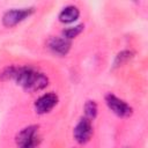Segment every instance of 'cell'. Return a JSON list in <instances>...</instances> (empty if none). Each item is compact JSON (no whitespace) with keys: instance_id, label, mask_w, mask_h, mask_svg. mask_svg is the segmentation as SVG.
Masks as SVG:
<instances>
[{"instance_id":"obj_1","label":"cell","mask_w":148,"mask_h":148,"mask_svg":"<svg viewBox=\"0 0 148 148\" xmlns=\"http://www.w3.org/2000/svg\"><path fill=\"white\" fill-rule=\"evenodd\" d=\"M15 82L28 91H38L49 84V79L43 73L32 67H16L14 79Z\"/></svg>"},{"instance_id":"obj_5","label":"cell","mask_w":148,"mask_h":148,"mask_svg":"<svg viewBox=\"0 0 148 148\" xmlns=\"http://www.w3.org/2000/svg\"><path fill=\"white\" fill-rule=\"evenodd\" d=\"M92 135V125H91V120H89L88 118H82L80 119V121L76 124L75 128H74V138L75 140L83 145L86 142H88L90 140Z\"/></svg>"},{"instance_id":"obj_3","label":"cell","mask_w":148,"mask_h":148,"mask_svg":"<svg viewBox=\"0 0 148 148\" xmlns=\"http://www.w3.org/2000/svg\"><path fill=\"white\" fill-rule=\"evenodd\" d=\"M105 103H106L108 108L118 117L126 118L132 114V108L126 102L118 98L113 94H109L105 96Z\"/></svg>"},{"instance_id":"obj_2","label":"cell","mask_w":148,"mask_h":148,"mask_svg":"<svg viewBox=\"0 0 148 148\" xmlns=\"http://www.w3.org/2000/svg\"><path fill=\"white\" fill-rule=\"evenodd\" d=\"M15 141L18 148H37V146L39 145L38 126L30 125L21 130L17 133Z\"/></svg>"},{"instance_id":"obj_6","label":"cell","mask_w":148,"mask_h":148,"mask_svg":"<svg viewBox=\"0 0 148 148\" xmlns=\"http://www.w3.org/2000/svg\"><path fill=\"white\" fill-rule=\"evenodd\" d=\"M58 103V96L53 92H47L42 95L35 102V110L39 114H44L50 112Z\"/></svg>"},{"instance_id":"obj_9","label":"cell","mask_w":148,"mask_h":148,"mask_svg":"<svg viewBox=\"0 0 148 148\" xmlns=\"http://www.w3.org/2000/svg\"><path fill=\"white\" fill-rule=\"evenodd\" d=\"M133 57V53L128 50H125V51H121L117 54L116 59H114V62H113V67H119L121 65H124L126 61H128L131 58Z\"/></svg>"},{"instance_id":"obj_7","label":"cell","mask_w":148,"mask_h":148,"mask_svg":"<svg viewBox=\"0 0 148 148\" xmlns=\"http://www.w3.org/2000/svg\"><path fill=\"white\" fill-rule=\"evenodd\" d=\"M49 49L58 56H66L71 49V42L64 37H52L49 40Z\"/></svg>"},{"instance_id":"obj_10","label":"cell","mask_w":148,"mask_h":148,"mask_svg":"<svg viewBox=\"0 0 148 148\" xmlns=\"http://www.w3.org/2000/svg\"><path fill=\"white\" fill-rule=\"evenodd\" d=\"M82 30H83V25H82V24L67 28V29H65V30L62 31V37L69 40V39H72V38H75L77 35H80V32H81Z\"/></svg>"},{"instance_id":"obj_11","label":"cell","mask_w":148,"mask_h":148,"mask_svg":"<svg viewBox=\"0 0 148 148\" xmlns=\"http://www.w3.org/2000/svg\"><path fill=\"white\" fill-rule=\"evenodd\" d=\"M84 113L86 118H88L89 120L94 119L97 116V104L94 101H88L84 104Z\"/></svg>"},{"instance_id":"obj_8","label":"cell","mask_w":148,"mask_h":148,"mask_svg":"<svg viewBox=\"0 0 148 148\" xmlns=\"http://www.w3.org/2000/svg\"><path fill=\"white\" fill-rule=\"evenodd\" d=\"M80 12L79 8L75 6H67L65 7L59 14V21L62 23H72L79 18Z\"/></svg>"},{"instance_id":"obj_4","label":"cell","mask_w":148,"mask_h":148,"mask_svg":"<svg viewBox=\"0 0 148 148\" xmlns=\"http://www.w3.org/2000/svg\"><path fill=\"white\" fill-rule=\"evenodd\" d=\"M34 13V8H21V9H12L3 14L2 24L7 28H12L27 17H29Z\"/></svg>"}]
</instances>
